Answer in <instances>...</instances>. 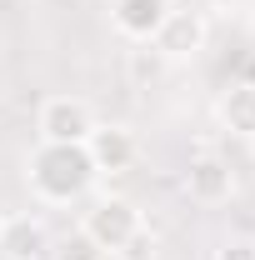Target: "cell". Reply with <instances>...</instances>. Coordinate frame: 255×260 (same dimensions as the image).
I'll use <instances>...</instances> for the list:
<instances>
[{
  "label": "cell",
  "instance_id": "8fae6325",
  "mask_svg": "<svg viewBox=\"0 0 255 260\" xmlns=\"http://www.w3.org/2000/svg\"><path fill=\"white\" fill-rule=\"evenodd\" d=\"M215 260H255V240L250 235H235V240H225L215 250Z\"/></svg>",
  "mask_w": 255,
  "mask_h": 260
},
{
  "label": "cell",
  "instance_id": "3957f363",
  "mask_svg": "<svg viewBox=\"0 0 255 260\" xmlns=\"http://www.w3.org/2000/svg\"><path fill=\"white\" fill-rule=\"evenodd\" d=\"M40 140H55V145H85V135L95 130V110L80 95H50L35 115Z\"/></svg>",
  "mask_w": 255,
  "mask_h": 260
},
{
  "label": "cell",
  "instance_id": "7a4b0ae2",
  "mask_svg": "<svg viewBox=\"0 0 255 260\" xmlns=\"http://www.w3.org/2000/svg\"><path fill=\"white\" fill-rule=\"evenodd\" d=\"M80 230L95 240L105 255H120V250H130L135 240H140V210L130 205L125 195H105V200H95L90 210H85V220H80Z\"/></svg>",
  "mask_w": 255,
  "mask_h": 260
},
{
  "label": "cell",
  "instance_id": "9c48e42d",
  "mask_svg": "<svg viewBox=\"0 0 255 260\" xmlns=\"http://www.w3.org/2000/svg\"><path fill=\"white\" fill-rule=\"evenodd\" d=\"M215 115H220V125L230 130V135L255 140V85H245V80L225 85L220 100H215Z\"/></svg>",
  "mask_w": 255,
  "mask_h": 260
},
{
  "label": "cell",
  "instance_id": "277c9868",
  "mask_svg": "<svg viewBox=\"0 0 255 260\" xmlns=\"http://www.w3.org/2000/svg\"><path fill=\"white\" fill-rule=\"evenodd\" d=\"M150 45H155V55H165V60H190L195 50L205 45V15L170 5V15L160 20V30L150 35Z\"/></svg>",
  "mask_w": 255,
  "mask_h": 260
},
{
  "label": "cell",
  "instance_id": "6da1fadb",
  "mask_svg": "<svg viewBox=\"0 0 255 260\" xmlns=\"http://www.w3.org/2000/svg\"><path fill=\"white\" fill-rule=\"evenodd\" d=\"M25 180L45 205H70V200H85L95 185V165L85 145H55V140H40L25 160Z\"/></svg>",
  "mask_w": 255,
  "mask_h": 260
},
{
  "label": "cell",
  "instance_id": "7c38bea8",
  "mask_svg": "<svg viewBox=\"0 0 255 260\" xmlns=\"http://www.w3.org/2000/svg\"><path fill=\"white\" fill-rule=\"evenodd\" d=\"M240 80L255 85V50H245V60H240Z\"/></svg>",
  "mask_w": 255,
  "mask_h": 260
},
{
  "label": "cell",
  "instance_id": "8992f818",
  "mask_svg": "<svg viewBox=\"0 0 255 260\" xmlns=\"http://www.w3.org/2000/svg\"><path fill=\"white\" fill-rule=\"evenodd\" d=\"M85 150H90V165H95V175H120V170H130L135 165V155H140V145H135V135H130L125 125H100L85 135Z\"/></svg>",
  "mask_w": 255,
  "mask_h": 260
},
{
  "label": "cell",
  "instance_id": "52a82bcc",
  "mask_svg": "<svg viewBox=\"0 0 255 260\" xmlns=\"http://www.w3.org/2000/svg\"><path fill=\"white\" fill-rule=\"evenodd\" d=\"M185 195H190L195 205H225L235 195V170H230V160H220V155H195L190 170H185Z\"/></svg>",
  "mask_w": 255,
  "mask_h": 260
},
{
  "label": "cell",
  "instance_id": "4fadbf2b",
  "mask_svg": "<svg viewBox=\"0 0 255 260\" xmlns=\"http://www.w3.org/2000/svg\"><path fill=\"white\" fill-rule=\"evenodd\" d=\"M250 30H255V15H250Z\"/></svg>",
  "mask_w": 255,
  "mask_h": 260
},
{
  "label": "cell",
  "instance_id": "5b68a950",
  "mask_svg": "<svg viewBox=\"0 0 255 260\" xmlns=\"http://www.w3.org/2000/svg\"><path fill=\"white\" fill-rule=\"evenodd\" d=\"M50 250H55V240H50L45 220H35V215L0 220V260H50Z\"/></svg>",
  "mask_w": 255,
  "mask_h": 260
},
{
  "label": "cell",
  "instance_id": "ba28073f",
  "mask_svg": "<svg viewBox=\"0 0 255 260\" xmlns=\"http://www.w3.org/2000/svg\"><path fill=\"white\" fill-rule=\"evenodd\" d=\"M165 15H170V0H115L110 5V20L125 40H150Z\"/></svg>",
  "mask_w": 255,
  "mask_h": 260
},
{
  "label": "cell",
  "instance_id": "30bf717a",
  "mask_svg": "<svg viewBox=\"0 0 255 260\" xmlns=\"http://www.w3.org/2000/svg\"><path fill=\"white\" fill-rule=\"evenodd\" d=\"M50 260H105V250H100V245L85 235V230H70L60 245L50 250Z\"/></svg>",
  "mask_w": 255,
  "mask_h": 260
}]
</instances>
